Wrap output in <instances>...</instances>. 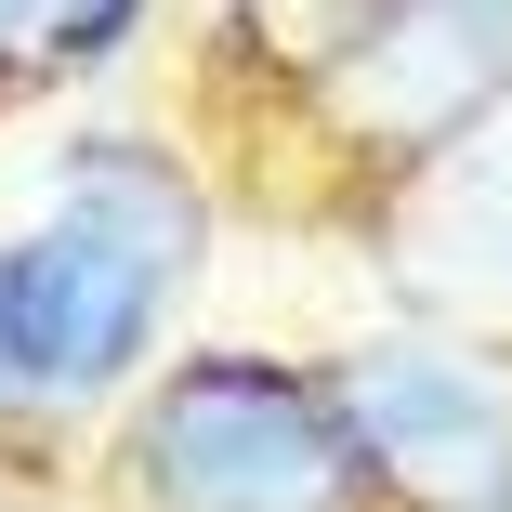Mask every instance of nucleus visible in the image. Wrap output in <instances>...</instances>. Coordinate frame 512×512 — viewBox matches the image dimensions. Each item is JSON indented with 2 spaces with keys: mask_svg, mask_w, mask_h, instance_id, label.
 Returning a JSON list of instances; mask_svg holds the SVG:
<instances>
[{
  "mask_svg": "<svg viewBox=\"0 0 512 512\" xmlns=\"http://www.w3.org/2000/svg\"><path fill=\"white\" fill-rule=\"evenodd\" d=\"M512 92V0H316L276 40H197V171L224 211L355 237Z\"/></svg>",
  "mask_w": 512,
  "mask_h": 512,
  "instance_id": "f257e3e1",
  "label": "nucleus"
},
{
  "mask_svg": "<svg viewBox=\"0 0 512 512\" xmlns=\"http://www.w3.org/2000/svg\"><path fill=\"white\" fill-rule=\"evenodd\" d=\"M92 512H381L316 355L184 342L92 434Z\"/></svg>",
  "mask_w": 512,
  "mask_h": 512,
  "instance_id": "f03ea898",
  "label": "nucleus"
},
{
  "mask_svg": "<svg viewBox=\"0 0 512 512\" xmlns=\"http://www.w3.org/2000/svg\"><path fill=\"white\" fill-rule=\"evenodd\" d=\"M184 276L145 263L132 237L40 211L27 237H0V316H14V434H0V499H79L92 434L132 407V381L171 355Z\"/></svg>",
  "mask_w": 512,
  "mask_h": 512,
  "instance_id": "7ed1b4c3",
  "label": "nucleus"
},
{
  "mask_svg": "<svg viewBox=\"0 0 512 512\" xmlns=\"http://www.w3.org/2000/svg\"><path fill=\"white\" fill-rule=\"evenodd\" d=\"M329 407L355 434V473L381 512H512V381L473 342L381 329L329 342Z\"/></svg>",
  "mask_w": 512,
  "mask_h": 512,
  "instance_id": "20e7f679",
  "label": "nucleus"
},
{
  "mask_svg": "<svg viewBox=\"0 0 512 512\" xmlns=\"http://www.w3.org/2000/svg\"><path fill=\"white\" fill-rule=\"evenodd\" d=\"M355 250L381 263L407 329L473 342V355L512 368V92L381 197V211L355 224Z\"/></svg>",
  "mask_w": 512,
  "mask_h": 512,
  "instance_id": "39448f33",
  "label": "nucleus"
},
{
  "mask_svg": "<svg viewBox=\"0 0 512 512\" xmlns=\"http://www.w3.org/2000/svg\"><path fill=\"white\" fill-rule=\"evenodd\" d=\"M53 211L132 237V250L171 263L184 289L211 276V237H224L211 171H197V145H171V132H53Z\"/></svg>",
  "mask_w": 512,
  "mask_h": 512,
  "instance_id": "423d86ee",
  "label": "nucleus"
},
{
  "mask_svg": "<svg viewBox=\"0 0 512 512\" xmlns=\"http://www.w3.org/2000/svg\"><path fill=\"white\" fill-rule=\"evenodd\" d=\"M145 27H158V0H0V119L106 79Z\"/></svg>",
  "mask_w": 512,
  "mask_h": 512,
  "instance_id": "0eeeda50",
  "label": "nucleus"
},
{
  "mask_svg": "<svg viewBox=\"0 0 512 512\" xmlns=\"http://www.w3.org/2000/svg\"><path fill=\"white\" fill-rule=\"evenodd\" d=\"M302 14H316V0H224L211 40H276V27H302Z\"/></svg>",
  "mask_w": 512,
  "mask_h": 512,
  "instance_id": "6e6552de",
  "label": "nucleus"
},
{
  "mask_svg": "<svg viewBox=\"0 0 512 512\" xmlns=\"http://www.w3.org/2000/svg\"><path fill=\"white\" fill-rule=\"evenodd\" d=\"M0 434H14V316H0Z\"/></svg>",
  "mask_w": 512,
  "mask_h": 512,
  "instance_id": "1a4fd4ad",
  "label": "nucleus"
}]
</instances>
